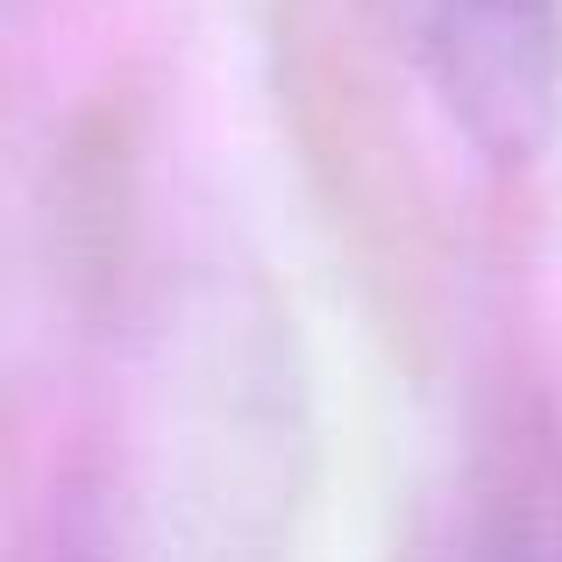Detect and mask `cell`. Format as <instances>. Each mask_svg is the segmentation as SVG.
<instances>
[{
  "label": "cell",
  "mask_w": 562,
  "mask_h": 562,
  "mask_svg": "<svg viewBox=\"0 0 562 562\" xmlns=\"http://www.w3.org/2000/svg\"><path fill=\"white\" fill-rule=\"evenodd\" d=\"M413 79L492 165H527L562 114V0H378Z\"/></svg>",
  "instance_id": "cell-1"
}]
</instances>
